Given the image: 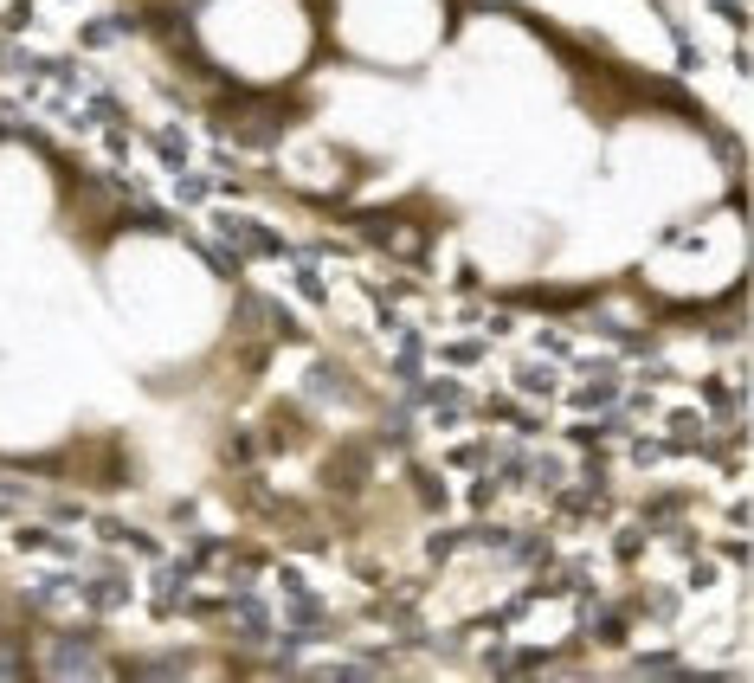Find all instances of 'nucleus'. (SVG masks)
Here are the masks:
<instances>
[{
  "instance_id": "39448f33",
  "label": "nucleus",
  "mask_w": 754,
  "mask_h": 683,
  "mask_svg": "<svg viewBox=\"0 0 754 683\" xmlns=\"http://www.w3.org/2000/svg\"><path fill=\"white\" fill-rule=\"evenodd\" d=\"M304 394H310V400H348L355 387L342 380V368H329V362H322V368L310 374V387H304Z\"/></svg>"
},
{
  "instance_id": "6e6552de",
  "label": "nucleus",
  "mask_w": 754,
  "mask_h": 683,
  "mask_svg": "<svg viewBox=\"0 0 754 683\" xmlns=\"http://www.w3.org/2000/svg\"><path fill=\"white\" fill-rule=\"evenodd\" d=\"M632 671L638 677H696L684 658H632Z\"/></svg>"
},
{
  "instance_id": "1a4fd4ad",
  "label": "nucleus",
  "mask_w": 754,
  "mask_h": 683,
  "mask_svg": "<svg viewBox=\"0 0 754 683\" xmlns=\"http://www.w3.org/2000/svg\"><path fill=\"white\" fill-rule=\"evenodd\" d=\"M445 362H451V368H477V362H483V342H451Z\"/></svg>"
},
{
  "instance_id": "f03ea898",
  "label": "nucleus",
  "mask_w": 754,
  "mask_h": 683,
  "mask_svg": "<svg viewBox=\"0 0 754 683\" xmlns=\"http://www.w3.org/2000/svg\"><path fill=\"white\" fill-rule=\"evenodd\" d=\"M213 232H220L239 258H290V245L278 232H264L258 220H239V213H213Z\"/></svg>"
},
{
  "instance_id": "423d86ee",
  "label": "nucleus",
  "mask_w": 754,
  "mask_h": 683,
  "mask_svg": "<svg viewBox=\"0 0 754 683\" xmlns=\"http://www.w3.org/2000/svg\"><path fill=\"white\" fill-rule=\"evenodd\" d=\"M516 387L529 400H548V394H561V374L555 368H516Z\"/></svg>"
},
{
  "instance_id": "9d476101",
  "label": "nucleus",
  "mask_w": 754,
  "mask_h": 683,
  "mask_svg": "<svg viewBox=\"0 0 754 683\" xmlns=\"http://www.w3.org/2000/svg\"><path fill=\"white\" fill-rule=\"evenodd\" d=\"M0 516H7V497H0Z\"/></svg>"
},
{
  "instance_id": "0eeeda50",
  "label": "nucleus",
  "mask_w": 754,
  "mask_h": 683,
  "mask_svg": "<svg viewBox=\"0 0 754 683\" xmlns=\"http://www.w3.org/2000/svg\"><path fill=\"white\" fill-rule=\"evenodd\" d=\"M290 284H297L310 304H329V290H322V278H316V264H304L297 252H290Z\"/></svg>"
},
{
  "instance_id": "f257e3e1",
  "label": "nucleus",
  "mask_w": 754,
  "mask_h": 683,
  "mask_svg": "<svg viewBox=\"0 0 754 683\" xmlns=\"http://www.w3.org/2000/svg\"><path fill=\"white\" fill-rule=\"evenodd\" d=\"M39 671H45V677H91V671H117V664L97 658V638H91V632H52Z\"/></svg>"
},
{
  "instance_id": "20e7f679",
  "label": "nucleus",
  "mask_w": 754,
  "mask_h": 683,
  "mask_svg": "<svg viewBox=\"0 0 754 683\" xmlns=\"http://www.w3.org/2000/svg\"><path fill=\"white\" fill-rule=\"evenodd\" d=\"M284 619L290 625H329V606H322L304 581H284Z\"/></svg>"
},
{
  "instance_id": "7ed1b4c3",
  "label": "nucleus",
  "mask_w": 754,
  "mask_h": 683,
  "mask_svg": "<svg viewBox=\"0 0 754 683\" xmlns=\"http://www.w3.org/2000/svg\"><path fill=\"white\" fill-rule=\"evenodd\" d=\"M13 541H20L26 555H59V561H77V541H71V535H59L52 523H26Z\"/></svg>"
}]
</instances>
